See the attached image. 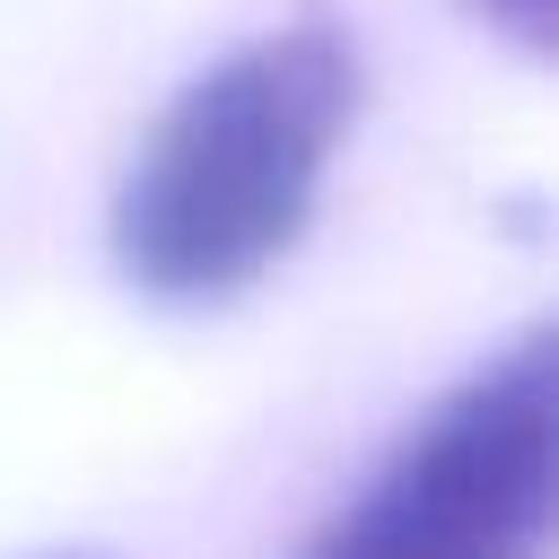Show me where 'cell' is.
<instances>
[{
    "label": "cell",
    "mask_w": 559,
    "mask_h": 559,
    "mask_svg": "<svg viewBox=\"0 0 559 559\" xmlns=\"http://www.w3.org/2000/svg\"><path fill=\"white\" fill-rule=\"evenodd\" d=\"M358 114V52L297 17L218 52L148 122L114 192V262L157 306L245 297L314 218L323 166Z\"/></svg>",
    "instance_id": "cell-1"
},
{
    "label": "cell",
    "mask_w": 559,
    "mask_h": 559,
    "mask_svg": "<svg viewBox=\"0 0 559 559\" xmlns=\"http://www.w3.org/2000/svg\"><path fill=\"white\" fill-rule=\"evenodd\" d=\"M559 454V358L524 332L463 376L411 437L323 515L297 559H542Z\"/></svg>",
    "instance_id": "cell-2"
},
{
    "label": "cell",
    "mask_w": 559,
    "mask_h": 559,
    "mask_svg": "<svg viewBox=\"0 0 559 559\" xmlns=\"http://www.w3.org/2000/svg\"><path fill=\"white\" fill-rule=\"evenodd\" d=\"M472 9H480V17L498 26V35H515V44L533 52V61L550 52V26H559V0H472Z\"/></svg>",
    "instance_id": "cell-3"
}]
</instances>
